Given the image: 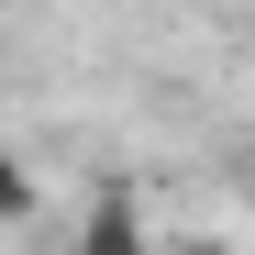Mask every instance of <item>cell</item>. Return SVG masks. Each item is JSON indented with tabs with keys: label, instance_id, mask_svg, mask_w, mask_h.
<instances>
[{
	"label": "cell",
	"instance_id": "cell-3",
	"mask_svg": "<svg viewBox=\"0 0 255 255\" xmlns=\"http://www.w3.org/2000/svg\"><path fill=\"white\" fill-rule=\"evenodd\" d=\"M155 255H233V244H211V233H178V244H155Z\"/></svg>",
	"mask_w": 255,
	"mask_h": 255
},
{
	"label": "cell",
	"instance_id": "cell-2",
	"mask_svg": "<svg viewBox=\"0 0 255 255\" xmlns=\"http://www.w3.org/2000/svg\"><path fill=\"white\" fill-rule=\"evenodd\" d=\"M0 222H33V166L0 144Z\"/></svg>",
	"mask_w": 255,
	"mask_h": 255
},
{
	"label": "cell",
	"instance_id": "cell-1",
	"mask_svg": "<svg viewBox=\"0 0 255 255\" xmlns=\"http://www.w3.org/2000/svg\"><path fill=\"white\" fill-rule=\"evenodd\" d=\"M67 255H155V233H144V200H133V189H100Z\"/></svg>",
	"mask_w": 255,
	"mask_h": 255
}]
</instances>
